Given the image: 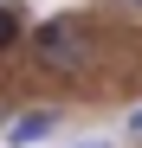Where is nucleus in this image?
<instances>
[{
	"mask_svg": "<svg viewBox=\"0 0 142 148\" xmlns=\"http://www.w3.org/2000/svg\"><path fill=\"white\" fill-rule=\"evenodd\" d=\"M32 45H39V64L45 71H58V77H90V32H78L71 19H45V26L32 32Z\"/></svg>",
	"mask_w": 142,
	"mask_h": 148,
	"instance_id": "obj_1",
	"label": "nucleus"
},
{
	"mask_svg": "<svg viewBox=\"0 0 142 148\" xmlns=\"http://www.w3.org/2000/svg\"><path fill=\"white\" fill-rule=\"evenodd\" d=\"M52 129H58V110H26V116L7 129V148H32V142H45Z\"/></svg>",
	"mask_w": 142,
	"mask_h": 148,
	"instance_id": "obj_2",
	"label": "nucleus"
},
{
	"mask_svg": "<svg viewBox=\"0 0 142 148\" xmlns=\"http://www.w3.org/2000/svg\"><path fill=\"white\" fill-rule=\"evenodd\" d=\"M19 39V7H0V52Z\"/></svg>",
	"mask_w": 142,
	"mask_h": 148,
	"instance_id": "obj_3",
	"label": "nucleus"
},
{
	"mask_svg": "<svg viewBox=\"0 0 142 148\" xmlns=\"http://www.w3.org/2000/svg\"><path fill=\"white\" fill-rule=\"evenodd\" d=\"M129 135H142V110H129Z\"/></svg>",
	"mask_w": 142,
	"mask_h": 148,
	"instance_id": "obj_4",
	"label": "nucleus"
},
{
	"mask_svg": "<svg viewBox=\"0 0 142 148\" xmlns=\"http://www.w3.org/2000/svg\"><path fill=\"white\" fill-rule=\"evenodd\" d=\"M129 7H142V0H129Z\"/></svg>",
	"mask_w": 142,
	"mask_h": 148,
	"instance_id": "obj_5",
	"label": "nucleus"
},
{
	"mask_svg": "<svg viewBox=\"0 0 142 148\" xmlns=\"http://www.w3.org/2000/svg\"><path fill=\"white\" fill-rule=\"evenodd\" d=\"M97 148H103V142H97Z\"/></svg>",
	"mask_w": 142,
	"mask_h": 148,
	"instance_id": "obj_6",
	"label": "nucleus"
}]
</instances>
